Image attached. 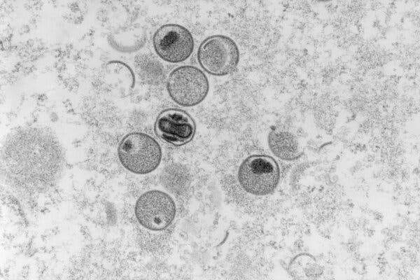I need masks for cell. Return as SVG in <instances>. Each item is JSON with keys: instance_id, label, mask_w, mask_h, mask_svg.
I'll return each instance as SVG.
<instances>
[{"instance_id": "obj_1", "label": "cell", "mask_w": 420, "mask_h": 280, "mask_svg": "<svg viewBox=\"0 0 420 280\" xmlns=\"http://www.w3.org/2000/svg\"><path fill=\"white\" fill-rule=\"evenodd\" d=\"M122 166L137 174L154 171L162 159V150L156 140L141 132H132L125 136L118 148Z\"/></svg>"}, {"instance_id": "obj_2", "label": "cell", "mask_w": 420, "mask_h": 280, "mask_svg": "<svg viewBox=\"0 0 420 280\" xmlns=\"http://www.w3.org/2000/svg\"><path fill=\"white\" fill-rule=\"evenodd\" d=\"M167 89L172 99L184 107L201 103L209 90L204 73L194 66L185 65L174 69L169 74Z\"/></svg>"}, {"instance_id": "obj_3", "label": "cell", "mask_w": 420, "mask_h": 280, "mask_svg": "<svg viewBox=\"0 0 420 280\" xmlns=\"http://www.w3.org/2000/svg\"><path fill=\"white\" fill-rule=\"evenodd\" d=\"M280 178L279 165L267 155H253L246 158L238 171L239 182L248 193L266 195L276 188Z\"/></svg>"}, {"instance_id": "obj_4", "label": "cell", "mask_w": 420, "mask_h": 280, "mask_svg": "<svg viewBox=\"0 0 420 280\" xmlns=\"http://www.w3.org/2000/svg\"><path fill=\"white\" fill-rule=\"evenodd\" d=\"M197 59L206 72L223 76L235 70L239 61V51L230 37L214 35L202 42L198 48Z\"/></svg>"}, {"instance_id": "obj_5", "label": "cell", "mask_w": 420, "mask_h": 280, "mask_svg": "<svg viewBox=\"0 0 420 280\" xmlns=\"http://www.w3.org/2000/svg\"><path fill=\"white\" fill-rule=\"evenodd\" d=\"M138 222L145 228L158 231L169 227L176 215V204L167 193L153 190L141 195L135 205Z\"/></svg>"}, {"instance_id": "obj_6", "label": "cell", "mask_w": 420, "mask_h": 280, "mask_svg": "<svg viewBox=\"0 0 420 280\" xmlns=\"http://www.w3.org/2000/svg\"><path fill=\"white\" fill-rule=\"evenodd\" d=\"M153 45L161 59L169 63H179L191 55L194 50V39L186 27L167 24L156 30Z\"/></svg>"}, {"instance_id": "obj_7", "label": "cell", "mask_w": 420, "mask_h": 280, "mask_svg": "<svg viewBox=\"0 0 420 280\" xmlns=\"http://www.w3.org/2000/svg\"><path fill=\"white\" fill-rule=\"evenodd\" d=\"M154 130L157 136L173 146H183L194 137L196 125L192 118L179 108H167L157 117Z\"/></svg>"}, {"instance_id": "obj_8", "label": "cell", "mask_w": 420, "mask_h": 280, "mask_svg": "<svg viewBox=\"0 0 420 280\" xmlns=\"http://www.w3.org/2000/svg\"><path fill=\"white\" fill-rule=\"evenodd\" d=\"M268 144L272 153L284 160H295L302 154L295 136L286 130L271 131L268 135Z\"/></svg>"}, {"instance_id": "obj_9", "label": "cell", "mask_w": 420, "mask_h": 280, "mask_svg": "<svg viewBox=\"0 0 420 280\" xmlns=\"http://www.w3.org/2000/svg\"><path fill=\"white\" fill-rule=\"evenodd\" d=\"M289 270L295 279H317L323 274L322 267L307 254L296 256L290 262Z\"/></svg>"}]
</instances>
